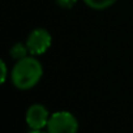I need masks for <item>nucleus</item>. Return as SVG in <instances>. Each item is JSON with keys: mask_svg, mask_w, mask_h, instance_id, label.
Here are the masks:
<instances>
[{"mask_svg": "<svg viewBox=\"0 0 133 133\" xmlns=\"http://www.w3.org/2000/svg\"><path fill=\"white\" fill-rule=\"evenodd\" d=\"M50 120V114L43 104H31L26 111V123L31 130H42L47 127Z\"/></svg>", "mask_w": 133, "mask_h": 133, "instance_id": "4", "label": "nucleus"}, {"mask_svg": "<svg viewBox=\"0 0 133 133\" xmlns=\"http://www.w3.org/2000/svg\"><path fill=\"white\" fill-rule=\"evenodd\" d=\"M43 76V66L34 56H26L15 63L11 71V81L18 90L34 88Z\"/></svg>", "mask_w": 133, "mask_h": 133, "instance_id": "1", "label": "nucleus"}, {"mask_svg": "<svg viewBox=\"0 0 133 133\" xmlns=\"http://www.w3.org/2000/svg\"><path fill=\"white\" fill-rule=\"evenodd\" d=\"M0 65H2V82H5L7 76H8V69H7V64L4 60L0 61Z\"/></svg>", "mask_w": 133, "mask_h": 133, "instance_id": "8", "label": "nucleus"}, {"mask_svg": "<svg viewBox=\"0 0 133 133\" xmlns=\"http://www.w3.org/2000/svg\"><path fill=\"white\" fill-rule=\"evenodd\" d=\"M46 128L48 133H77L78 121L76 116L68 111H57L50 116Z\"/></svg>", "mask_w": 133, "mask_h": 133, "instance_id": "2", "label": "nucleus"}, {"mask_svg": "<svg viewBox=\"0 0 133 133\" xmlns=\"http://www.w3.org/2000/svg\"><path fill=\"white\" fill-rule=\"evenodd\" d=\"M28 52H29V48L26 46V43H15L12 47H11V51H9V55L17 61L20 59H24L28 56Z\"/></svg>", "mask_w": 133, "mask_h": 133, "instance_id": "6", "label": "nucleus"}, {"mask_svg": "<svg viewBox=\"0 0 133 133\" xmlns=\"http://www.w3.org/2000/svg\"><path fill=\"white\" fill-rule=\"evenodd\" d=\"M30 133H48V132H43V130H31Z\"/></svg>", "mask_w": 133, "mask_h": 133, "instance_id": "9", "label": "nucleus"}, {"mask_svg": "<svg viewBox=\"0 0 133 133\" xmlns=\"http://www.w3.org/2000/svg\"><path fill=\"white\" fill-rule=\"evenodd\" d=\"M55 2L63 9H71L72 7L76 5V3L78 2V0H55Z\"/></svg>", "mask_w": 133, "mask_h": 133, "instance_id": "7", "label": "nucleus"}, {"mask_svg": "<svg viewBox=\"0 0 133 133\" xmlns=\"http://www.w3.org/2000/svg\"><path fill=\"white\" fill-rule=\"evenodd\" d=\"M52 44V37L48 30L43 28L34 29L26 39V46L31 55H42L44 54Z\"/></svg>", "mask_w": 133, "mask_h": 133, "instance_id": "3", "label": "nucleus"}, {"mask_svg": "<svg viewBox=\"0 0 133 133\" xmlns=\"http://www.w3.org/2000/svg\"><path fill=\"white\" fill-rule=\"evenodd\" d=\"M82 2L91 9L103 11V9H107L111 5H114L117 0H82Z\"/></svg>", "mask_w": 133, "mask_h": 133, "instance_id": "5", "label": "nucleus"}]
</instances>
